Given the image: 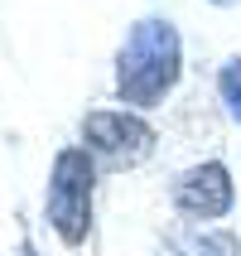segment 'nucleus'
<instances>
[{
    "mask_svg": "<svg viewBox=\"0 0 241 256\" xmlns=\"http://www.w3.org/2000/svg\"><path fill=\"white\" fill-rule=\"evenodd\" d=\"M159 256H237V237L213 228H184L159 246Z\"/></svg>",
    "mask_w": 241,
    "mask_h": 256,
    "instance_id": "nucleus-5",
    "label": "nucleus"
},
{
    "mask_svg": "<svg viewBox=\"0 0 241 256\" xmlns=\"http://www.w3.org/2000/svg\"><path fill=\"white\" fill-rule=\"evenodd\" d=\"M217 92H222L227 116L241 121V58H227V63H222V72H217Z\"/></svg>",
    "mask_w": 241,
    "mask_h": 256,
    "instance_id": "nucleus-6",
    "label": "nucleus"
},
{
    "mask_svg": "<svg viewBox=\"0 0 241 256\" xmlns=\"http://www.w3.org/2000/svg\"><path fill=\"white\" fill-rule=\"evenodd\" d=\"M14 256H34V246H29V242H24V246H19V252H14Z\"/></svg>",
    "mask_w": 241,
    "mask_h": 256,
    "instance_id": "nucleus-7",
    "label": "nucleus"
},
{
    "mask_svg": "<svg viewBox=\"0 0 241 256\" xmlns=\"http://www.w3.org/2000/svg\"><path fill=\"white\" fill-rule=\"evenodd\" d=\"M232 203H237V188H232V174L227 164H188L179 179H174V208L193 222H217V218L232 213Z\"/></svg>",
    "mask_w": 241,
    "mask_h": 256,
    "instance_id": "nucleus-4",
    "label": "nucleus"
},
{
    "mask_svg": "<svg viewBox=\"0 0 241 256\" xmlns=\"http://www.w3.org/2000/svg\"><path fill=\"white\" fill-rule=\"evenodd\" d=\"M82 150L111 170L140 164L155 150V130L135 112H87L82 116Z\"/></svg>",
    "mask_w": 241,
    "mask_h": 256,
    "instance_id": "nucleus-3",
    "label": "nucleus"
},
{
    "mask_svg": "<svg viewBox=\"0 0 241 256\" xmlns=\"http://www.w3.org/2000/svg\"><path fill=\"white\" fill-rule=\"evenodd\" d=\"M92 184H97V164L82 145H68L53 155V170H48V222L68 246H82L87 232H92Z\"/></svg>",
    "mask_w": 241,
    "mask_h": 256,
    "instance_id": "nucleus-2",
    "label": "nucleus"
},
{
    "mask_svg": "<svg viewBox=\"0 0 241 256\" xmlns=\"http://www.w3.org/2000/svg\"><path fill=\"white\" fill-rule=\"evenodd\" d=\"M213 5H237V0H213Z\"/></svg>",
    "mask_w": 241,
    "mask_h": 256,
    "instance_id": "nucleus-8",
    "label": "nucleus"
},
{
    "mask_svg": "<svg viewBox=\"0 0 241 256\" xmlns=\"http://www.w3.org/2000/svg\"><path fill=\"white\" fill-rule=\"evenodd\" d=\"M179 68H184L179 29L150 14L140 24H130L126 44L116 54V92L126 106H159L179 82Z\"/></svg>",
    "mask_w": 241,
    "mask_h": 256,
    "instance_id": "nucleus-1",
    "label": "nucleus"
}]
</instances>
